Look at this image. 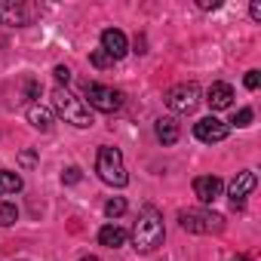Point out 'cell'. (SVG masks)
I'll list each match as a JSON object with an SVG mask.
<instances>
[{"mask_svg": "<svg viewBox=\"0 0 261 261\" xmlns=\"http://www.w3.org/2000/svg\"><path fill=\"white\" fill-rule=\"evenodd\" d=\"M28 120H31L34 129H40V133H46V129L53 126V114L46 108H40V105H31L28 108Z\"/></svg>", "mask_w": 261, "mask_h": 261, "instance_id": "9a60e30c", "label": "cell"}, {"mask_svg": "<svg viewBox=\"0 0 261 261\" xmlns=\"http://www.w3.org/2000/svg\"><path fill=\"white\" fill-rule=\"evenodd\" d=\"M19 221V209L13 203H0V227H10Z\"/></svg>", "mask_w": 261, "mask_h": 261, "instance_id": "e0dca14e", "label": "cell"}, {"mask_svg": "<svg viewBox=\"0 0 261 261\" xmlns=\"http://www.w3.org/2000/svg\"><path fill=\"white\" fill-rule=\"evenodd\" d=\"M40 16V7L22 4V0H0V25L10 28H25Z\"/></svg>", "mask_w": 261, "mask_h": 261, "instance_id": "5b68a950", "label": "cell"}, {"mask_svg": "<svg viewBox=\"0 0 261 261\" xmlns=\"http://www.w3.org/2000/svg\"><path fill=\"white\" fill-rule=\"evenodd\" d=\"M200 101H203V92H200L197 83H178L166 92V105L175 114H194Z\"/></svg>", "mask_w": 261, "mask_h": 261, "instance_id": "52a82bcc", "label": "cell"}, {"mask_svg": "<svg viewBox=\"0 0 261 261\" xmlns=\"http://www.w3.org/2000/svg\"><path fill=\"white\" fill-rule=\"evenodd\" d=\"M53 108H56V114H59L65 123H74V126H80V129L92 126V114H89L86 101L77 98L74 92H68L65 86H56V89H53Z\"/></svg>", "mask_w": 261, "mask_h": 261, "instance_id": "7a4b0ae2", "label": "cell"}, {"mask_svg": "<svg viewBox=\"0 0 261 261\" xmlns=\"http://www.w3.org/2000/svg\"><path fill=\"white\" fill-rule=\"evenodd\" d=\"M154 133H157V139H160L163 145H175V142H178V123H175L172 117H160L157 126H154Z\"/></svg>", "mask_w": 261, "mask_h": 261, "instance_id": "5bb4252c", "label": "cell"}, {"mask_svg": "<svg viewBox=\"0 0 261 261\" xmlns=\"http://www.w3.org/2000/svg\"><path fill=\"white\" fill-rule=\"evenodd\" d=\"M95 172L105 185L111 188H123L129 181V172H126V163H123V154L111 145L98 148V157H95Z\"/></svg>", "mask_w": 261, "mask_h": 261, "instance_id": "3957f363", "label": "cell"}, {"mask_svg": "<svg viewBox=\"0 0 261 261\" xmlns=\"http://www.w3.org/2000/svg\"><path fill=\"white\" fill-rule=\"evenodd\" d=\"M255 185H258V178H255V172H252V169L237 172V175H233V181H230V191H227L230 206H233V209H243V203H246V197L255 191Z\"/></svg>", "mask_w": 261, "mask_h": 261, "instance_id": "9c48e42d", "label": "cell"}, {"mask_svg": "<svg viewBox=\"0 0 261 261\" xmlns=\"http://www.w3.org/2000/svg\"><path fill=\"white\" fill-rule=\"evenodd\" d=\"M53 74H56V80H59V83H68V80H71V68H65V65H56V71H53Z\"/></svg>", "mask_w": 261, "mask_h": 261, "instance_id": "603a6c76", "label": "cell"}, {"mask_svg": "<svg viewBox=\"0 0 261 261\" xmlns=\"http://www.w3.org/2000/svg\"><path fill=\"white\" fill-rule=\"evenodd\" d=\"M221 191H224V181L218 175H200V178H194V194H197V200L203 206L215 203L221 197Z\"/></svg>", "mask_w": 261, "mask_h": 261, "instance_id": "30bf717a", "label": "cell"}, {"mask_svg": "<svg viewBox=\"0 0 261 261\" xmlns=\"http://www.w3.org/2000/svg\"><path fill=\"white\" fill-rule=\"evenodd\" d=\"M86 98H89V108L101 111V114H114L123 108V92L114 89V86H105V83H86L83 86Z\"/></svg>", "mask_w": 261, "mask_h": 261, "instance_id": "8992f818", "label": "cell"}, {"mask_svg": "<svg viewBox=\"0 0 261 261\" xmlns=\"http://www.w3.org/2000/svg\"><path fill=\"white\" fill-rule=\"evenodd\" d=\"M123 212H126V200H123V197H111V200L105 203V215H108V218H120Z\"/></svg>", "mask_w": 261, "mask_h": 261, "instance_id": "ac0fdd59", "label": "cell"}, {"mask_svg": "<svg viewBox=\"0 0 261 261\" xmlns=\"http://www.w3.org/2000/svg\"><path fill=\"white\" fill-rule=\"evenodd\" d=\"M22 191V175L10 172V169H0V197L4 194H19Z\"/></svg>", "mask_w": 261, "mask_h": 261, "instance_id": "2e32d148", "label": "cell"}, {"mask_svg": "<svg viewBox=\"0 0 261 261\" xmlns=\"http://www.w3.org/2000/svg\"><path fill=\"white\" fill-rule=\"evenodd\" d=\"M249 13H252V19H255V22L261 19V4H258V0H252V7H249Z\"/></svg>", "mask_w": 261, "mask_h": 261, "instance_id": "d4e9b609", "label": "cell"}, {"mask_svg": "<svg viewBox=\"0 0 261 261\" xmlns=\"http://www.w3.org/2000/svg\"><path fill=\"white\" fill-rule=\"evenodd\" d=\"M89 62L95 65V68H111L114 65V59L105 53V49H92V56H89Z\"/></svg>", "mask_w": 261, "mask_h": 261, "instance_id": "d6986e66", "label": "cell"}, {"mask_svg": "<svg viewBox=\"0 0 261 261\" xmlns=\"http://www.w3.org/2000/svg\"><path fill=\"white\" fill-rule=\"evenodd\" d=\"M80 261H98V258H92V255H89V258H80Z\"/></svg>", "mask_w": 261, "mask_h": 261, "instance_id": "484cf974", "label": "cell"}, {"mask_svg": "<svg viewBox=\"0 0 261 261\" xmlns=\"http://www.w3.org/2000/svg\"><path fill=\"white\" fill-rule=\"evenodd\" d=\"M166 240V227H163V212L157 206H145L139 212V221L133 227V246L139 255H148L154 249H160Z\"/></svg>", "mask_w": 261, "mask_h": 261, "instance_id": "6da1fadb", "label": "cell"}, {"mask_svg": "<svg viewBox=\"0 0 261 261\" xmlns=\"http://www.w3.org/2000/svg\"><path fill=\"white\" fill-rule=\"evenodd\" d=\"M206 101H209V108L212 111H224V108H230L233 105V86L230 83H212L209 89H206Z\"/></svg>", "mask_w": 261, "mask_h": 261, "instance_id": "7c38bea8", "label": "cell"}, {"mask_svg": "<svg viewBox=\"0 0 261 261\" xmlns=\"http://www.w3.org/2000/svg\"><path fill=\"white\" fill-rule=\"evenodd\" d=\"M197 7H200V10H218L221 0H197Z\"/></svg>", "mask_w": 261, "mask_h": 261, "instance_id": "cb8c5ba5", "label": "cell"}, {"mask_svg": "<svg viewBox=\"0 0 261 261\" xmlns=\"http://www.w3.org/2000/svg\"><path fill=\"white\" fill-rule=\"evenodd\" d=\"M101 49L117 62V59H123V56H126L129 40H126V34H123L120 28H105V31H101Z\"/></svg>", "mask_w": 261, "mask_h": 261, "instance_id": "8fae6325", "label": "cell"}, {"mask_svg": "<svg viewBox=\"0 0 261 261\" xmlns=\"http://www.w3.org/2000/svg\"><path fill=\"white\" fill-rule=\"evenodd\" d=\"M261 86V71H249L246 74V89H258Z\"/></svg>", "mask_w": 261, "mask_h": 261, "instance_id": "7402d4cb", "label": "cell"}, {"mask_svg": "<svg viewBox=\"0 0 261 261\" xmlns=\"http://www.w3.org/2000/svg\"><path fill=\"white\" fill-rule=\"evenodd\" d=\"M62 181H65V185H74V181H80V169H77V166H68V169L62 172Z\"/></svg>", "mask_w": 261, "mask_h": 261, "instance_id": "44dd1931", "label": "cell"}, {"mask_svg": "<svg viewBox=\"0 0 261 261\" xmlns=\"http://www.w3.org/2000/svg\"><path fill=\"white\" fill-rule=\"evenodd\" d=\"M227 133H230V126H227L224 120H218V117H212V114L194 123V136H197L200 142H206V145H215V142H224V139H227Z\"/></svg>", "mask_w": 261, "mask_h": 261, "instance_id": "ba28073f", "label": "cell"}, {"mask_svg": "<svg viewBox=\"0 0 261 261\" xmlns=\"http://www.w3.org/2000/svg\"><path fill=\"white\" fill-rule=\"evenodd\" d=\"M178 224L188 233H218V230H224V218L212 209H185V212H178Z\"/></svg>", "mask_w": 261, "mask_h": 261, "instance_id": "277c9868", "label": "cell"}, {"mask_svg": "<svg viewBox=\"0 0 261 261\" xmlns=\"http://www.w3.org/2000/svg\"><path fill=\"white\" fill-rule=\"evenodd\" d=\"M233 123H237V126H249V123H252V108H240V111L233 114Z\"/></svg>", "mask_w": 261, "mask_h": 261, "instance_id": "ffe728a7", "label": "cell"}, {"mask_svg": "<svg viewBox=\"0 0 261 261\" xmlns=\"http://www.w3.org/2000/svg\"><path fill=\"white\" fill-rule=\"evenodd\" d=\"M98 243L108 246V249H120V246L126 243V230H123L120 224H105V227L98 230Z\"/></svg>", "mask_w": 261, "mask_h": 261, "instance_id": "4fadbf2b", "label": "cell"}]
</instances>
